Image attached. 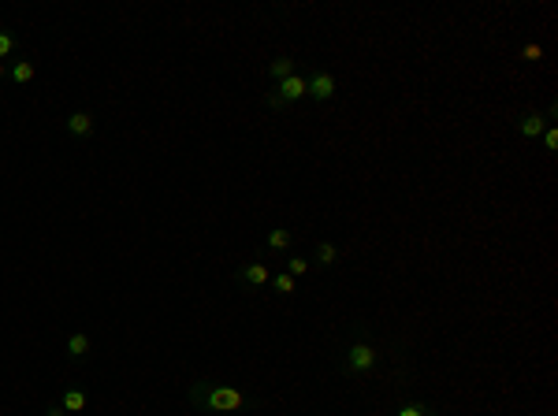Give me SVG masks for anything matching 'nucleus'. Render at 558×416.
<instances>
[{"label":"nucleus","instance_id":"obj_1","mask_svg":"<svg viewBox=\"0 0 558 416\" xmlns=\"http://www.w3.org/2000/svg\"><path fill=\"white\" fill-rule=\"evenodd\" d=\"M190 401H194L201 413H239V409H250L253 405L239 387H223V383H209V379H201V383L190 387Z\"/></svg>","mask_w":558,"mask_h":416},{"label":"nucleus","instance_id":"obj_2","mask_svg":"<svg viewBox=\"0 0 558 416\" xmlns=\"http://www.w3.org/2000/svg\"><path fill=\"white\" fill-rule=\"evenodd\" d=\"M383 365V346L369 335H358L350 338L346 349H342V372L350 379H372Z\"/></svg>","mask_w":558,"mask_h":416},{"label":"nucleus","instance_id":"obj_3","mask_svg":"<svg viewBox=\"0 0 558 416\" xmlns=\"http://www.w3.org/2000/svg\"><path fill=\"white\" fill-rule=\"evenodd\" d=\"M305 82H309V101L328 104L335 97V74L331 71H313V74H305Z\"/></svg>","mask_w":558,"mask_h":416},{"label":"nucleus","instance_id":"obj_4","mask_svg":"<svg viewBox=\"0 0 558 416\" xmlns=\"http://www.w3.org/2000/svg\"><path fill=\"white\" fill-rule=\"evenodd\" d=\"M276 97L291 108V104H298L302 97H309V82H305V74L298 71V74H291V78H283V82H276Z\"/></svg>","mask_w":558,"mask_h":416},{"label":"nucleus","instance_id":"obj_5","mask_svg":"<svg viewBox=\"0 0 558 416\" xmlns=\"http://www.w3.org/2000/svg\"><path fill=\"white\" fill-rule=\"evenodd\" d=\"M342 260V249H339V245L335 242H317L313 245V260H309V264H313V268H335V264Z\"/></svg>","mask_w":558,"mask_h":416},{"label":"nucleus","instance_id":"obj_6","mask_svg":"<svg viewBox=\"0 0 558 416\" xmlns=\"http://www.w3.org/2000/svg\"><path fill=\"white\" fill-rule=\"evenodd\" d=\"M239 283H246V286H268V279H272V272H268V264H261V260H250V264H242L239 268V275H234Z\"/></svg>","mask_w":558,"mask_h":416},{"label":"nucleus","instance_id":"obj_7","mask_svg":"<svg viewBox=\"0 0 558 416\" xmlns=\"http://www.w3.org/2000/svg\"><path fill=\"white\" fill-rule=\"evenodd\" d=\"M543 131H547V115L543 112H525L518 119V134L525 138V142H536Z\"/></svg>","mask_w":558,"mask_h":416},{"label":"nucleus","instance_id":"obj_8","mask_svg":"<svg viewBox=\"0 0 558 416\" xmlns=\"http://www.w3.org/2000/svg\"><path fill=\"white\" fill-rule=\"evenodd\" d=\"M93 131H97V119H93L90 112H71L67 115V134L71 138H90Z\"/></svg>","mask_w":558,"mask_h":416},{"label":"nucleus","instance_id":"obj_9","mask_svg":"<svg viewBox=\"0 0 558 416\" xmlns=\"http://www.w3.org/2000/svg\"><path fill=\"white\" fill-rule=\"evenodd\" d=\"M291 74H298V60L294 56L268 60V82H283V78H291Z\"/></svg>","mask_w":558,"mask_h":416},{"label":"nucleus","instance_id":"obj_10","mask_svg":"<svg viewBox=\"0 0 558 416\" xmlns=\"http://www.w3.org/2000/svg\"><path fill=\"white\" fill-rule=\"evenodd\" d=\"M388 416H439V413H436V405H428L421 398H406L399 409H391Z\"/></svg>","mask_w":558,"mask_h":416},{"label":"nucleus","instance_id":"obj_11","mask_svg":"<svg viewBox=\"0 0 558 416\" xmlns=\"http://www.w3.org/2000/svg\"><path fill=\"white\" fill-rule=\"evenodd\" d=\"M294 245V234L287 227H272L268 231V253H287Z\"/></svg>","mask_w":558,"mask_h":416},{"label":"nucleus","instance_id":"obj_12","mask_svg":"<svg viewBox=\"0 0 558 416\" xmlns=\"http://www.w3.org/2000/svg\"><path fill=\"white\" fill-rule=\"evenodd\" d=\"M67 357H71V360L90 357V335H82V331H71V335H67Z\"/></svg>","mask_w":558,"mask_h":416},{"label":"nucleus","instance_id":"obj_13","mask_svg":"<svg viewBox=\"0 0 558 416\" xmlns=\"http://www.w3.org/2000/svg\"><path fill=\"white\" fill-rule=\"evenodd\" d=\"M34 74H38L34 60H15V63H12V82H15V86H26V82H34Z\"/></svg>","mask_w":558,"mask_h":416},{"label":"nucleus","instance_id":"obj_14","mask_svg":"<svg viewBox=\"0 0 558 416\" xmlns=\"http://www.w3.org/2000/svg\"><path fill=\"white\" fill-rule=\"evenodd\" d=\"M60 405H63V413H82L86 409V394L79 387H67L60 394Z\"/></svg>","mask_w":558,"mask_h":416},{"label":"nucleus","instance_id":"obj_15","mask_svg":"<svg viewBox=\"0 0 558 416\" xmlns=\"http://www.w3.org/2000/svg\"><path fill=\"white\" fill-rule=\"evenodd\" d=\"M268 286H272V290H276L279 297H291V294H294V286H298V279H294V275H287V272H276L272 279H268Z\"/></svg>","mask_w":558,"mask_h":416},{"label":"nucleus","instance_id":"obj_16","mask_svg":"<svg viewBox=\"0 0 558 416\" xmlns=\"http://www.w3.org/2000/svg\"><path fill=\"white\" fill-rule=\"evenodd\" d=\"M283 272H287V275H294V279H302V275H309V272H313V264H309L305 257H287Z\"/></svg>","mask_w":558,"mask_h":416},{"label":"nucleus","instance_id":"obj_17","mask_svg":"<svg viewBox=\"0 0 558 416\" xmlns=\"http://www.w3.org/2000/svg\"><path fill=\"white\" fill-rule=\"evenodd\" d=\"M15 49H19L15 34H8V30H0V60H8V56H12Z\"/></svg>","mask_w":558,"mask_h":416},{"label":"nucleus","instance_id":"obj_18","mask_svg":"<svg viewBox=\"0 0 558 416\" xmlns=\"http://www.w3.org/2000/svg\"><path fill=\"white\" fill-rule=\"evenodd\" d=\"M540 138H543L547 153H558V126H551V123H547V131H543Z\"/></svg>","mask_w":558,"mask_h":416},{"label":"nucleus","instance_id":"obj_19","mask_svg":"<svg viewBox=\"0 0 558 416\" xmlns=\"http://www.w3.org/2000/svg\"><path fill=\"white\" fill-rule=\"evenodd\" d=\"M264 104H268V108H272V112H287V104L276 97V90H268V93H264Z\"/></svg>","mask_w":558,"mask_h":416},{"label":"nucleus","instance_id":"obj_20","mask_svg":"<svg viewBox=\"0 0 558 416\" xmlns=\"http://www.w3.org/2000/svg\"><path fill=\"white\" fill-rule=\"evenodd\" d=\"M521 56H525V60H540V56H543V49H540V45H532V41H529V45L521 49Z\"/></svg>","mask_w":558,"mask_h":416},{"label":"nucleus","instance_id":"obj_21","mask_svg":"<svg viewBox=\"0 0 558 416\" xmlns=\"http://www.w3.org/2000/svg\"><path fill=\"white\" fill-rule=\"evenodd\" d=\"M45 416H67V413H63V405H49Z\"/></svg>","mask_w":558,"mask_h":416},{"label":"nucleus","instance_id":"obj_22","mask_svg":"<svg viewBox=\"0 0 558 416\" xmlns=\"http://www.w3.org/2000/svg\"><path fill=\"white\" fill-rule=\"evenodd\" d=\"M0 78H4V60H0Z\"/></svg>","mask_w":558,"mask_h":416}]
</instances>
